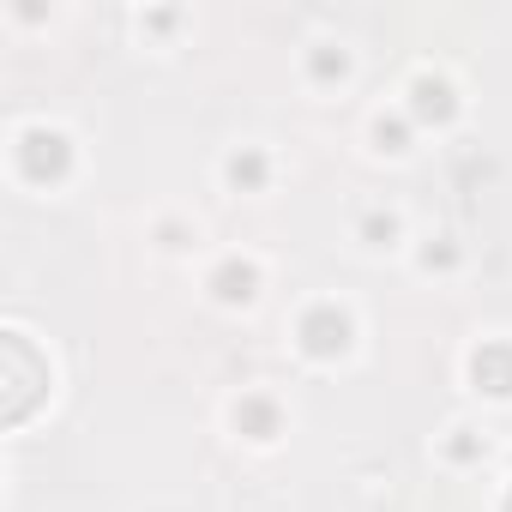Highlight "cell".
Here are the masks:
<instances>
[{"instance_id":"cell-1","label":"cell","mask_w":512,"mask_h":512,"mask_svg":"<svg viewBox=\"0 0 512 512\" xmlns=\"http://www.w3.org/2000/svg\"><path fill=\"white\" fill-rule=\"evenodd\" d=\"M0 368H7V422H25L49 386V362L31 350L25 332H7V344H0Z\"/></svg>"},{"instance_id":"cell-11","label":"cell","mask_w":512,"mask_h":512,"mask_svg":"<svg viewBox=\"0 0 512 512\" xmlns=\"http://www.w3.org/2000/svg\"><path fill=\"white\" fill-rule=\"evenodd\" d=\"M374 139H380V151H404V121H380Z\"/></svg>"},{"instance_id":"cell-12","label":"cell","mask_w":512,"mask_h":512,"mask_svg":"<svg viewBox=\"0 0 512 512\" xmlns=\"http://www.w3.org/2000/svg\"><path fill=\"white\" fill-rule=\"evenodd\" d=\"M476 452H482V440H476V434H458V440H452V458H458V464H470Z\"/></svg>"},{"instance_id":"cell-7","label":"cell","mask_w":512,"mask_h":512,"mask_svg":"<svg viewBox=\"0 0 512 512\" xmlns=\"http://www.w3.org/2000/svg\"><path fill=\"white\" fill-rule=\"evenodd\" d=\"M235 428H241L247 440H272V434H278V404H272V398H241V404H235Z\"/></svg>"},{"instance_id":"cell-9","label":"cell","mask_w":512,"mask_h":512,"mask_svg":"<svg viewBox=\"0 0 512 512\" xmlns=\"http://www.w3.org/2000/svg\"><path fill=\"white\" fill-rule=\"evenodd\" d=\"M362 235H368V241H392V235H398V217H392V211H368V217H362Z\"/></svg>"},{"instance_id":"cell-13","label":"cell","mask_w":512,"mask_h":512,"mask_svg":"<svg viewBox=\"0 0 512 512\" xmlns=\"http://www.w3.org/2000/svg\"><path fill=\"white\" fill-rule=\"evenodd\" d=\"M506 512H512V494H506Z\"/></svg>"},{"instance_id":"cell-4","label":"cell","mask_w":512,"mask_h":512,"mask_svg":"<svg viewBox=\"0 0 512 512\" xmlns=\"http://www.w3.org/2000/svg\"><path fill=\"white\" fill-rule=\"evenodd\" d=\"M470 380L488 392V398H512V344H482L470 356Z\"/></svg>"},{"instance_id":"cell-10","label":"cell","mask_w":512,"mask_h":512,"mask_svg":"<svg viewBox=\"0 0 512 512\" xmlns=\"http://www.w3.org/2000/svg\"><path fill=\"white\" fill-rule=\"evenodd\" d=\"M344 67H350V61H344L338 49H320V55H314V79H344Z\"/></svg>"},{"instance_id":"cell-3","label":"cell","mask_w":512,"mask_h":512,"mask_svg":"<svg viewBox=\"0 0 512 512\" xmlns=\"http://www.w3.org/2000/svg\"><path fill=\"white\" fill-rule=\"evenodd\" d=\"M296 338H302V350H308V356L332 362V356H344V350H350V314H344V308H332V302H320V308H308V314H302Z\"/></svg>"},{"instance_id":"cell-8","label":"cell","mask_w":512,"mask_h":512,"mask_svg":"<svg viewBox=\"0 0 512 512\" xmlns=\"http://www.w3.org/2000/svg\"><path fill=\"white\" fill-rule=\"evenodd\" d=\"M229 181H235V187H260V181H266V157H260V151H235V157H229Z\"/></svg>"},{"instance_id":"cell-5","label":"cell","mask_w":512,"mask_h":512,"mask_svg":"<svg viewBox=\"0 0 512 512\" xmlns=\"http://www.w3.org/2000/svg\"><path fill=\"white\" fill-rule=\"evenodd\" d=\"M452 109H458V97H452L446 79L422 73V79L410 85V115H416V121H452Z\"/></svg>"},{"instance_id":"cell-2","label":"cell","mask_w":512,"mask_h":512,"mask_svg":"<svg viewBox=\"0 0 512 512\" xmlns=\"http://www.w3.org/2000/svg\"><path fill=\"white\" fill-rule=\"evenodd\" d=\"M67 163H73L67 133H55V127H31V133L19 139V169H25V181H61Z\"/></svg>"},{"instance_id":"cell-6","label":"cell","mask_w":512,"mask_h":512,"mask_svg":"<svg viewBox=\"0 0 512 512\" xmlns=\"http://www.w3.org/2000/svg\"><path fill=\"white\" fill-rule=\"evenodd\" d=\"M211 290H217L223 302H253V290H260V272H253L247 260H223L217 278H211Z\"/></svg>"}]
</instances>
